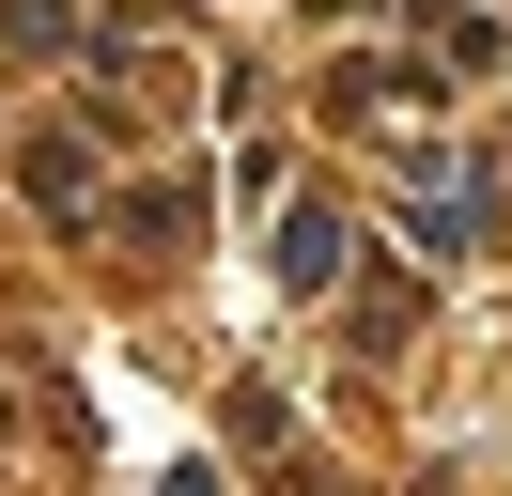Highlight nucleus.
<instances>
[{
    "label": "nucleus",
    "instance_id": "f257e3e1",
    "mask_svg": "<svg viewBox=\"0 0 512 496\" xmlns=\"http://www.w3.org/2000/svg\"><path fill=\"white\" fill-rule=\"evenodd\" d=\"M280 279H295V295H326V279H342V217H326V202L280 217Z\"/></svg>",
    "mask_w": 512,
    "mask_h": 496
}]
</instances>
